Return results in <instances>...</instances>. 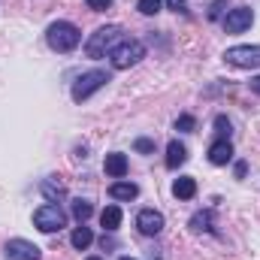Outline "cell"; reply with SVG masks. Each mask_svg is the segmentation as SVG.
<instances>
[{"mask_svg": "<svg viewBox=\"0 0 260 260\" xmlns=\"http://www.w3.org/2000/svg\"><path fill=\"white\" fill-rule=\"evenodd\" d=\"M121 43V27L118 24H106V27H97L91 37H88V43H85V55L88 58H106V55H112V49Z\"/></svg>", "mask_w": 260, "mask_h": 260, "instance_id": "cell-1", "label": "cell"}, {"mask_svg": "<svg viewBox=\"0 0 260 260\" xmlns=\"http://www.w3.org/2000/svg\"><path fill=\"white\" fill-rule=\"evenodd\" d=\"M46 43H49L55 52H73V49L82 43V30H79L73 21H52L49 30H46Z\"/></svg>", "mask_w": 260, "mask_h": 260, "instance_id": "cell-2", "label": "cell"}, {"mask_svg": "<svg viewBox=\"0 0 260 260\" xmlns=\"http://www.w3.org/2000/svg\"><path fill=\"white\" fill-rule=\"evenodd\" d=\"M106 82H109V73H106V70H88V73H82V76L73 82V91H70V94H73L76 103H82V100H88L91 94H97Z\"/></svg>", "mask_w": 260, "mask_h": 260, "instance_id": "cell-3", "label": "cell"}, {"mask_svg": "<svg viewBox=\"0 0 260 260\" xmlns=\"http://www.w3.org/2000/svg\"><path fill=\"white\" fill-rule=\"evenodd\" d=\"M112 67L115 70H130L133 64H139L142 58H145V46L139 43V40H121L115 49H112Z\"/></svg>", "mask_w": 260, "mask_h": 260, "instance_id": "cell-4", "label": "cell"}, {"mask_svg": "<svg viewBox=\"0 0 260 260\" xmlns=\"http://www.w3.org/2000/svg\"><path fill=\"white\" fill-rule=\"evenodd\" d=\"M34 224H37L43 233H58V230L67 227V215L58 203H46V206H40V209L34 212Z\"/></svg>", "mask_w": 260, "mask_h": 260, "instance_id": "cell-5", "label": "cell"}, {"mask_svg": "<svg viewBox=\"0 0 260 260\" xmlns=\"http://www.w3.org/2000/svg\"><path fill=\"white\" fill-rule=\"evenodd\" d=\"M224 61L239 70H257L260 67V46H233L224 52Z\"/></svg>", "mask_w": 260, "mask_h": 260, "instance_id": "cell-6", "label": "cell"}, {"mask_svg": "<svg viewBox=\"0 0 260 260\" xmlns=\"http://www.w3.org/2000/svg\"><path fill=\"white\" fill-rule=\"evenodd\" d=\"M251 24H254V12H251L248 6H236V9H230L227 18H224V30H227V34H242V30H248Z\"/></svg>", "mask_w": 260, "mask_h": 260, "instance_id": "cell-7", "label": "cell"}, {"mask_svg": "<svg viewBox=\"0 0 260 260\" xmlns=\"http://www.w3.org/2000/svg\"><path fill=\"white\" fill-rule=\"evenodd\" d=\"M3 251H6V260H40L43 257V251L34 242H27V239H9Z\"/></svg>", "mask_w": 260, "mask_h": 260, "instance_id": "cell-8", "label": "cell"}, {"mask_svg": "<svg viewBox=\"0 0 260 260\" xmlns=\"http://www.w3.org/2000/svg\"><path fill=\"white\" fill-rule=\"evenodd\" d=\"M136 230H139L142 236H157V233L164 230V215H160L157 209H142V212L136 215Z\"/></svg>", "mask_w": 260, "mask_h": 260, "instance_id": "cell-9", "label": "cell"}, {"mask_svg": "<svg viewBox=\"0 0 260 260\" xmlns=\"http://www.w3.org/2000/svg\"><path fill=\"white\" fill-rule=\"evenodd\" d=\"M209 160H212L215 167H227V164L233 160V145H230V139H215V142L209 145Z\"/></svg>", "mask_w": 260, "mask_h": 260, "instance_id": "cell-10", "label": "cell"}, {"mask_svg": "<svg viewBox=\"0 0 260 260\" xmlns=\"http://www.w3.org/2000/svg\"><path fill=\"white\" fill-rule=\"evenodd\" d=\"M103 170H106V176H112V179H124V176H127V154H121V151L106 154Z\"/></svg>", "mask_w": 260, "mask_h": 260, "instance_id": "cell-11", "label": "cell"}, {"mask_svg": "<svg viewBox=\"0 0 260 260\" xmlns=\"http://www.w3.org/2000/svg\"><path fill=\"white\" fill-rule=\"evenodd\" d=\"M185 160H188V148H185L179 139H173V142L167 145V170H179Z\"/></svg>", "mask_w": 260, "mask_h": 260, "instance_id": "cell-12", "label": "cell"}, {"mask_svg": "<svg viewBox=\"0 0 260 260\" xmlns=\"http://www.w3.org/2000/svg\"><path fill=\"white\" fill-rule=\"evenodd\" d=\"M109 197L112 200H136L139 197V188L133 182H112L109 185Z\"/></svg>", "mask_w": 260, "mask_h": 260, "instance_id": "cell-13", "label": "cell"}, {"mask_svg": "<svg viewBox=\"0 0 260 260\" xmlns=\"http://www.w3.org/2000/svg\"><path fill=\"white\" fill-rule=\"evenodd\" d=\"M40 191H43V197H46L49 203H58V200H64V194H67L64 182H58V179H46V182L40 185Z\"/></svg>", "mask_w": 260, "mask_h": 260, "instance_id": "cell-14", "label": "cell"}, {"mask_svg": "<svg viewBox=\"0 0 260 260\" xmlns=\"http://www.w3.org/2000/svg\"><path fill=\"white\" fill-rule=\"evenodd\" d=\"M100 224H103V230H118L121 227V209L118 206H106L103 212H100Z\"/></svg>", "mask_w": 260, "mask_h": 260, "instance_id": "cell-15", "label": "cell"}, {"mask_svg": "<svg viewBox=\"0 0 260 260\" xmlns=\"http://www.w3.org/2000/svg\"><path fill=\"white\" fill-rule=\"evenodd\" d=\"M173 194L179 197V200H191L197 194V182L191 176H182V179H176V185H173Z\"/></svg>", "mask_w": 260, "mask_h": 260, "instance_id": "cell-16", "label": "cell"}, {"mask_svg": "<svg viewBox=\"0 0 260 260\" xmlns=\"http://www.w3.org/2000/svg\"><path fill=\"white\" fill-rule=\"evenodd\" d=\"M70 242H73V248H79V251H85V248H88V245L94 242V233H91V230H88V227L82 224V227H76V230H73V236H70Z\"/></svg>", "mask_w": 260, "mask_h": 260, "instance_id": "cell-17", "label": "cell"}, {"mask_svg": "<svg viewBox=\"0 0 260 260\" xmlns=\"http://www.w3.org/2000/svg\"><path fill=\"white\" fill-rule=\"evenodd\" d=\"M191 230L194 233H209L212 230V212H197L191 218Z\"/></svg>", "mask_w": 260, "mask_h": 260, "instance_id": "cell-18", "label": "cell"}, {"mask_svg": "<svg viewBox=\"0 0 260 260\" xmlns=\"http://www.w3.org/2000/svg\"><path fill=\"white\" fill-rule=\"evenodd\" d=\"M91 212H94V206H91L88 200H76V203H73V218H76L79 224H85V221L91 218Z\"/></svg>", "mask_w": 260, "mask_h": 260, "instance_id": "cell-19", "label": "cell"}, {"mask_svg": "<svg viewBox=\"0 0 260 260\" xmlns=\"http://www.w3.org/2000/svg\"><path fill=\"white\" fill-rule=\"evenodd\" d=\"M160 6H164V0H139V3H136V9H139L142 15H157Z\"/></svg>", "mask_w": 260, "mask_h": 260, "instance_id": "cell-20", "label": "cell"}, {"mask_svg": "<svg viewBox=\"0 0 260 260\" xmlns=\"http://www.w3.org/2000/svg\"><path fill=\"white\" fill-rule=\"evenodd\" d=\"M194 127H197L194 115H179V118H176V130H182V133H194Z\"/></svg>", "mask_w": 260, "mask_h": 260, "instance_id": "cell-21", "label": "cell"}, {"mask_svg": "<svg viewBox=\"0 0 260 260\" xmlns=\"http://www.w3.org/2000/svg\"><path fill=\"white\" fill-rule=\"evenodd\" d=\"M215 133H218V139H230V121L224 115L215 118Z\"/></svg>", "mask_w": 260, "mask_h": 260, "instance_id": "cell-22", "label": "cell"}, {"mask_svg": "<svg viewBox=\"0 0 260 260\" xmlns=\"http://www.w3.org/2000/svg\"><path fill=\"white\" fill-rule=\"evenodd\" d=\"M88 3V9H94V12H106L109 6H112V0H85Z\"/></svg>", "mask_w": 260, "mask_h": 260, "instance_id": "cell-23", "label": "cell"}, {"mask_svg": "<svg viewBox=\"0 0 260 260\" xmlns=\"http://www.w3.org/2000/svg\"><path fill=\"white\" fill-rule=\"evenodd\" d=\"M133 148H136V151H142V154H148V151H154V142H151V139H136V142H133Z\"/></svg>", "mask_w": 260, "mask_h": 260, "instance_id": "cell-24", "label": "cell"}, {"mask_svg": "<svg viewBox=\"0 0 260 260\" xmlns=\"http://www.w3.org/2000/svg\"><path fill=\"white\" fill-rule=\"evenodd\" d=\"M221 9H224V3L218 0V3H212V12H209V18H218L221 15Z\"/></svg>", "mask_w": 260, "mask_h": 260, "instance_id": "cell-25", "label": "cell"}, {"mask_svg": "<svg viewBox=\"0 0 260 260\" xmlns=\"http://www.w3.org/2000/svg\"><path fill=\"white\" fill-rule=\"evenodd\" d=\"M185 3H188V0H167L170 9H185Z\"/></svg>", "mask_w": 260, "mask_h": 260, "instance_id": "cell-26", "label": "cell"}, {"mask_svg": "<svg viewBox=\"0 0 260 260\" xmlns=\"http://www.w3.org/2000/svg\"><path fill=\"white\" fill-rule=\"evenodd\" d=\"M251 91H254V94H260V76H254V79H251Z\"/></svg>", "mask_w": 260, "mask_h": 260, "instance_id": "cell-27", "label": "cell"}, {"mask_svg": "<svg viewBox=\"0 0 260 260\" xmlns=\"http://www.w3.org/2000/svg\"><path fill=\"white\" fill-rule=\"evenodd\" d=\"M118 260H133V257H118Z\"/></svg>", "mask_w": 260, "mask_h": 260, "instance_id": "cell-28", "label": "cell"}, {"mask_svg": "<svg viewBox=\"0 0 260 260\" xmlns=\"http://www.w3.org/2000/svg\"><path fill=\"white\" fill-rule=\"evenodd\" d=\"M88 260H100V257H88Z\"/></svg>", "mask_w": 260, "mask_h": 260, "instance_id": "cell-29", "label": "cell"}]
</instances>
